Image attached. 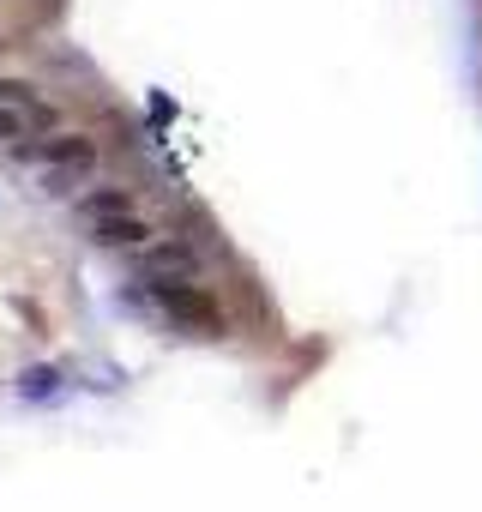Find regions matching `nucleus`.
I'll use <instances>...</instances> for the list:
<instances>
[{
  "instance_id": "obj_3",
  "label": "nucleus",
  "mask_w": 482,
  "mask_h": 512,
  "mask_svg": "<svg viewBox=\"0 0 482 512\" xmlns=\"http://www.w3.org/2000/svg\"><path fill=\"white\" fill-rule=\"evenodd\" d=\"M79 229L97 241V247H127V253H139L157 229H151V217L121 193V187H97V193H85L79 199Z\"/></svg>"
},
{
  "instance_id": "obj_5",
  "label": "nucleus",
  "mask_w": 482,
  "mask_h": 512,
  "mask_svg": "<svg viewBox=\"0 0 482 512\" xmlns=\"http://www.w3.org/2000/svg\"><path fill=\"white\" fill-rule=\"evenodd\" d=\"M133 272H139V284H205L199 253L187 241H157V235L133 253Z\"/></svg>"
},
{
  "instance_id": "obj_4",
  "label": "nucleus",
  "mask_w": 482,
  "mask_h": 512,
  "mask_svg": "<svg viewBox=\"0 0 482 512\" xmlns=\"http://www.w3.org/2000/svg\"><path fill=\"white\" fill-rule=\"evenodd\" d=\"M55 133V103H43L25 79H0V145H37Z\"/></svg>"
},
{
  "instance_id": "obj_2",
  "label": "nucleus",
  "mask_w": 482,
  "mask_h": 512,
  "mask_svg": "<svg viewBox=\"0 0 482 512\" xmlns=\"http://www.w3.org/2000/svg\"><path fill=\"white\" fill-rule=\"evenodd\" d=\"M25 169H31V181H37L43 193L67 199V193H79V187L97 181V145H91L85 133H43V139L25 151Z\"/></svg>"
},
{
  "instance_id": "obj_1",
  "label": "nucleus",
  "mask_w": 482,
  "mask_h": 512,
  "mask_svg": "<svg viewBox=\"0 0 482 512\" xmlns=\"http://www.w3.org/2000/svg\"><path fill=\"white\" fill-rule=\"evenodd\" d=\"M133 302H139V314H151L157 326H169L181 338H223L229 332V314L205 284H139Z\"/></svg>"
}]
</instances>
